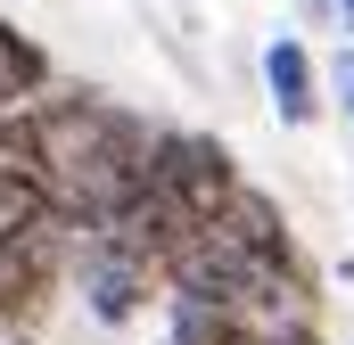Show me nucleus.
Segmentation results:
<instances>
[{"label": "nucleus", "instance_id": "8", "mask_svg": "<svg viewBox=\"0 0 354 345\" xmlns=\"http://www.w3.org/2000/svg\"><path fill=\"white\" fill-rule=\"evenodd\" d=\"M338 90H346V115H354V58H338Z\"/></svg>", "mask_w": 354, "mask_h": 345}, {"label": "nucleus", "instance_id": "1", "mask_svg": "<svg viewBox=\"0 0 354 345\" xmlns=\"http://www.w3.org/2000/svg\"><path fill=\"white\" fill-rule=\"evenodd\" d=\"M41 157H50V206L75 230H107L140 189H149V140L124 107L107 99H33Z\"/></svg>", "mask_w": 354, "mask_h": 345}, {"label": "nucleus", "instance_id": "4", "mask_svg": "<svg viewBox=\"0 0 354 345\" xmlns=\"http://www.w3.org/2000/svg\"><path fill=\"white\" fill-rule=\"evenodd\" d=\"M157 263L132 255L124 239H107V230H83V296H91V321H107V329H124L149 296H157Z\"/></svg>", "mask_w": 354, "mask_h": 345}, {"label": "nucleus", "instance_id": "7", "mask_svg": "<svg viewBox=\"0 0 354 345\" xmlns=\"http://www.w3.org/2000/svg\"><path fill=\"white\" fill-rule=\"evenodd\" d=\"M41 90H50V58H41V41L17 33V25H0V107H33Z\"/></svg>", "mask_w": 354, "mask_h": 345}, {"label": "nucleus", "instance_id": "10", "mask_svg": "<svg viewBox=\"0 0 354 345\" xmlns=\"http://www.w3.org/2000/svg\"><path fill=\"white\" fill-rule=\"evenodd\" d=\"M305 8H330V0H305Z\"/></svg>", "mask_w": 354, "mask_h": 345}, {"label": "nucleus", "instance_id": "2", "mask_svg": "<svg viewBox=\"0 0 354 345\" xmlns=\"http://www.w3.org/2000/svg\"><path fill=\"white\" fill-rule=\"evenodd\" d=\"M66 247H75V222H66V214H33V222L0 230V329H8V337H33V329L50 321Z\"/></svg>", "mask_w": 354, "mask_h": 345}, {"label": "nucleus", "instance_id": "6", "mask_svg": "<svg viewBox=\"0 0 354 345\" xmlns=\"http://www.w3.org/2000/svg\"><path fill=\"white\" fill-rule=\"evenodd\" d=\"M264 90H272V107H280V124H297V132L322 115V75H313V50L297 33L264 41Z\"/></svg>", "mask_w": 354, "mask_h": 345}, {"label": "nucleus", "instance_id": "5", "mask_svg": "<svg viewBox=\"0 0 354 345\" xmlns=\"http://www.w3.org/2000/svg\"><path fill=\"white\" fill-rule=\"evenodd\" d=\"M214 230H223V239H231L248 263L280 271V279H313V271H305V255H297V239H288V214L272 206L264 189H239V197L214 214Z\"/></svg>", "mask_w": 354, "mask_h": 345}, {"label": "nucleus", "instance_id": "9", "mask_svg": "<svg viewBox=\"0 0 354 345\" xmlns=\"http://www.w3.org/2000/svg\"><path fill=\"white\" fill-rule=\"evenodd\" d=\"M338 8H346V25H354V0H338Z\"/></svg>", "mask_w": 354, "mask_h": 345}, {"label": "nucleus", "instance_id": "3", "mask_svg": "<svg viewBox=\"0 0 354 345\" xmlns=\"http://www.w3.org/2000/svg\"><path fill=\"white\" fill-rule=\"evenodd\" d=\"M149 189L174 197L189 222H214L248 181H239L231 148H223L214 132H157V140H149Z\"/></svg>", "mask_w": 354, "mask_h": 345}]
</instances>
